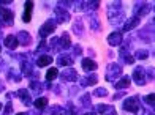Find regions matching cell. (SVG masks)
I'll list each match as a JSON object with an SVG mask.
<instances>
[{
	"label": "cell",
	"mask_w": 155,
	"mask_h": 115,
	"mask_svg": "<svg viewBox=\"0 0 155 115\" xmlns=\"http://www.w3.org/2000/svg\"><path fill=\"white\" fill-rule=\"evenodd\" d=\"M124 109L130 110V112L138 110V99H136V98H128V99L124 103Z\"/></svg>",
	"instance_id": "cell-1"
},
{
	"label": "cell",
	"mask_w": 155,
	"mask_h": 115,
	"mask_svg": "<svg viewBox=\"0 0 155 115\" xmlns=\"http://www.w3.org/2000/svg\"><path fill=\"white\" fill-rule=\"evenodd\" d=\"M54 30H55V24H52V22H46L43 27L40 28V35L45 38V37H48L49 33H52Z\"/></svg>",
	"instance_id": "cell-2"
},
{
	"label": "cell",
	"mask_w": 155,
	"mask_h": 115,
	"mask_svg": "<svg viewBox=\"0 0 155 115\" xmlns=\"http://www.w3.org/2000/svg\"><path fill=\"white\" fill-rule=\"evenodd\" d=\"M0 14H2V21H3L5 24H13L15 14H13L10 10H2V11H0Z\"/></svg>",
	"instance_id": "cell-3"
},
{
	"label": "cell",
	"mask_w": 155,
	"mask_h": 115,
	"mask_svg": "<svg viewBox=\"0 0 155 115\" xmlns=\"http://www.w3.org/2000/svg\"><path fill=\"white\" fill-rule=\"evenodd\" d=\"M108 43L109 44H112V46H119L122 43V35L120 33H111L109 35V38H108Z\"/></svg>",
	"instance_id": "cell-4"
},
{
	"label": "cell",
	"mask_w": 155,
	"mask_h": 115,
	"mask_svg": "<svg viewBox=\"0 0 155 115\" xmlns=\"http://www.w3.org/2000/svg\"><path fill=\"white\" fill-rule=\"evenodd\" d=\"M32 8H33V3L32 2H27L25 3V13H24V22H30V19H32Z\"/></svg>",
	"instance_id": "cell-5"
},
{
	"label": "cell",
	"mask_w": 155,
	"mask_h": 115,
	"mask_svg": "<svg viewBox=\"0 0 155 115\" xmlns=\"http://www.w3.org/2000/svg\"><path fill=\"white\" fill-rule=\"evenodd\" d=\"M18 38L16 37H11V35H8V37L5 38V46L6 47H10V49H16L18 47Z\"/></svg>",
	"instance_id": "cell-6"
},
{
	"label": "cell",
	"mask_w": 155,
	"mask_h": 115,
	"mask_svg": "<svg viewBox=\"0 0 155 115\" xmlns=\"http://www.w3.org/2000/svg\"><path fill=\"white\" fill-rule=\"evenodd\" d=\"M52 63V57L51 55H41L40 59L37 60V65L38 66H48V65Z\"/></svg>",
	"instance_id": "cell-7"
},
{
	"label": "cell",
	"mask_w": 155,
	"mask_h": 115,
	"mask_svg": "<svg viewBox=\"0 0 155 115\" xmlns=\"http://www.w3.org/2000/svg\"><path fill=\"white\" fill-rule=\"evenodd\" d=\"M82 68L86 71H94V69H97V63L92 62L90 59H84L82 60Z\"/></svg>",
	"instance_id": "cell-8"
},
{
	"label": "cell",
	"mask_w": 155,
	"mask_h": 115,
	"mask_svg": "<svg viewBox=\"0 0 155 115\" xmlns=\"http://www.w3.org/2000/svg\"><path fill=\"white\" fill-rule=\"evenodd\" d=\"M143 68H138L135 69V74H133V79L138 82V84H144V73H143Z\"/></svg>",
	"instance_id": "cell-9"
},
{
	"label": "cell",
	"mask_w": 155,
	"mask_h": 115,
	"mask_svg": "<svg viewBox=\"0 0 155 115\" xmlns=\"http://www.w3.org/2000/svg\"><path fill=\"white\" fill-rule=\"evenodd\" d=\"M62 79L63 81H74L76 79V71L74 69H67L65 73L62 74Z\"/></svg>",
	"instance_id": "cell-10"
},
{
	"label": "cell",
	"mask_w": 155,
	"mask_h": 115,
	"mask_svg": "<svg viewBox=\"0 0 155 115\" xmlns=\"http://www.w3.org/2000/svg\"><path fill=\"white\" fill-rule=\"evenodd\" d=\"M138 22H139V19L138 18H131V19H128L127 21V24L124 25V30L127 32V30H131L133 27H136L138 25Z\"/></svg>",
	"instance_id": "cell-11"
},
{
	"label": "cell",
	"mask_w": 155,
	"mask_h": 115,
	"mask_svg": "<svg viewBox=\"0 0 155 115\" xmlns=\"http://www.w3.org/2000/svg\"><path fill=\"white\" fill-rule=\"evenodd\" d=\"M57 62H59L60 66H67V65H71V63H73L71 57H68V55H60Z\"/></svg>",
	"instance_id": "cell-12"
},
{
	"label": "cell",
	"mask_w": 155,
	"mask_h": 115,
	"mask_svg": "<svg viewBox=\"0 0 155 115\" xmlns=\"http://www.w3.org/2000/svg\"><path fill=\"white\" fill-rule=\"evenodd\" d=\"M18 43H22V44H29L30 43V37L27 32H21L19 33V38H18Z\"/></svg>",
	"instance_id": "cell-13"
},
{
	"label": "cell",
	"mask_w": 155,
	"mask_h": 115,
	"mask_svg": "<svg viewBox=\"0 0 155 115\" xmlns=\"http://www.w3.org/2000/svg\"><path fill=\"white\" fill-rule=\"evenodd\" d=\"M128 85H130V77H127V76H125V77H122L120 81L117 82L116 88H127Z\"/></svg>",
	"instance_id": "cell-14"
},
{
	"label": "cell",
	"mask_w": 155,
	"mask_h": 115,
	"mask_svg": "<svg viewBox=\"0 0 155 115\" xmlns=\"http://www.w3.org/2000/svg\"><path fill=\"white\" fill-rule=\"evenodd\" d=\"M57 73H59L57 68H51V69H49L48 73H46V79H48V81H52V79L57 77Z\"/></svg>",
	"instance_id": "cell-15"
},
{
	"label": "cell",
	"mask_w": 155,
	"mask_h": 115,
	"mask_svg": "<svg viewBox=\"0 0 155 115\" xmlns=\"http://www.w3.org/2000/svg\"><path fill=\"white\" fill-rule=\"evenodd\" d=\"M60 44H62V47H63V49H67V47H70V37H68L67 33H63V35H62Z\"/></svg>",
	"instance_id": "cell-16"
},
{
	"label": "cell",
	"mask_w": 155,
	"mask_h": 115,
	"mask_svg": "<svg viewBox=\"0 0 155 115\" xmlns=\"http://www.w3.org/2000/svg\"><path fill=\"white\" fill-rule=\"evenodd\" d=\"M18 95L22 98V101L25 103V104H30V99H29V93H27L25 90H19L18 91Z\"/></svg>",
	"instance_id": "cell-17"
},
{
	"label": "cell",
	"mask_w": 155,
	"mask_h": 115,
	"mask_svg": "<svg viewBox=\"0 0 155 115\" xmlns=\"http://www.w3.org/2000/svg\"><path fill=\"white\" fill-rule=\"evenodd\" d=\"M46 104H48V99L46 98H38L37 101H35V106L40 107V109H41V107H45Z\"/></svg>",
	"instance_id": "cell-18"
},
{
	"label": "cell",
	"mask_w": 155,
	"mask_h": 115,
	"mask_svg": "<svg viewBox=\"0 0 155 115\" xmlns=\"http://www.w3.org/2000/svg\"><path fill=\"white\" fill-rule=\"evenodd\" d=\"M95 95H98V96H100V95L104 96V95H108V91L104 90V88H97V90H95Z\"/></svg>",
	"instance_id": "cell-19"
},
{
	"label": "cell",
	"mask_w": 155,
	"mask_h": 115,
	"mask_svg": "<svg viewBox=\"0 0 155 115\" xmlns=\"http://www.w3.org/2000/svg\"><path fill=\"white\" fill-rule=\"evenodd\" d=\"M146 103L147 104H153V95H152V93H150L149 96H146Z\"/></svg>",
	"instance_id": "cell-20"
},
{
	"label": "cell",
	"mask_w": 155,
	"mask_h": 115,
	"mask_svg": "<svg viewBox=\"0 0 155 115\" xmlns=\"http://www.w3.org/2000/svg\"><path fill=\"white\" fill-rule=\"evenodd\" d=\"M86 115H95V113H86Z\"/></svg>",
	"instance_id": "cell-21"
},
{
	"label": "cell",
	"mask_w": 155,
	"mask_h": 115,
	"mask_svg": "<svg viewBox=\"0 0 155 115\" xmlns=\"http://www.w3.org/2000/svg\"><path fill=\"white\" fill-rule=\"evenodd\" d=\"M18 115H25V113H18Z\"/></svg>",
	"instance_id": "cell-22"
},
{
	"label": "cell",
	"mask_w": 155,
	"mask_h": 115,
	"mask_svg": "<svg viewBox=\"0 0 155 115\" xmlns=\"http://www.w3.org/2000/svg\"><path fill=\"white\" fill-rule=\"evenodd\" d=\"M0 110H2V104H0Z\"/></svg>",
	"instance_id": "cell-23"
}]
</instances>
